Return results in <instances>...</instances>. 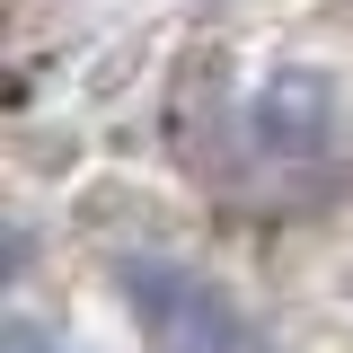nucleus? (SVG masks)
<instances>
[{
    "label": "nucleus",
    "instance_id": "nucleus-2",
    "mask_svg": "<svg viewBox=\"0 0 353 353\" xmlns=\"http://www.w3.org/2000/svg\"><path fill=\"white\" fill-rule=\"evenodd\" d=\"M327 115H336V88L318 80V71H283L256 97V141L265 150H318L327 141Z\"/></svg>",
    "mask_w": 353,
    "mask_h": 353
},
{
    "label": "nucleus",
    "instance_id": "nucleus-1",
    "mask_svg": "<svg viewBox=\"0 0 353 353\" xmlns=\"http://www.w3.org/2000/svg\"><path fill=\"white\" fill-rule=\"evenodd\" d=\"M124 309H132L150 353H274V336L212 274H194L176 256H132L124 265Z\"/></svg>",
    "mask_w": 353,
    "mask_h": 353
},
{
    "label": "nucleus",
    "instance_id": "nucleus-3",
    "mask_svg": "<svg viewBox=\"0 0 353 353\" xmlns=\"http://www.w3.org/2000/svg\"><path fill=\"white\" fill-rule=\"evenodd\" d=\"M0 353H62V345L44 336L36 318H9V327H0Z\"/></svg>",
    "mask_w": 353,
    "mask_h": 353
}]
</instances>
